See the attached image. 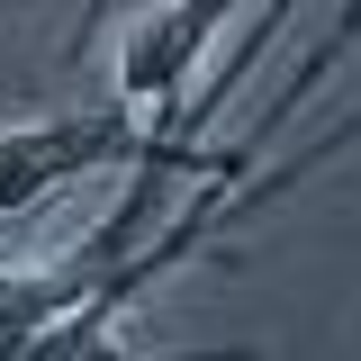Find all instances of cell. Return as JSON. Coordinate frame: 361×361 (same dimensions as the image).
Returning <instances> with one entry per match:
<instances>
[{
  "label": "cell",
  "mask_w": 361,
  "mask_h": 361,
  "mask_svg": "<svg viewBox=\"0 0 361 361\" xmlns=\"http://www.w3.org/2000/svg\"><path fill=\"white\" fill-rule=\"evenodd\" d=\"M145 145V109L135 99H99V109H45L0 127V217H37L45 199L82 190L99 172H127Z\"/></svg>",
  "instance_id": "6da1fadb"
},
{
  "label": "cell",
  "mask_w": 361,
  "mask_h": 361,
  "mask_svg": "<svg viewBox=\"0 0 361 361\" xmlns=\"http://www.w3.org/2000/svg\"><path fill=\"white\" fill-rule=\"evenodd\" d=\"M244 9H253V0H163L154 18H135L127 37H118V99H135V109L180 99V90L199 82L217 27L244 18Z\"/></svg>",
  "instance_id": "7a4b0ae2"
}]
</instances>
